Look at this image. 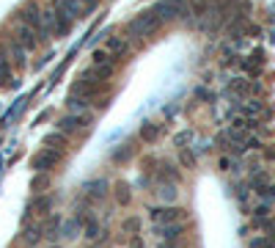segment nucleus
Listing matches in <instances>:
<instances>
[{"label":"nucleus","instance_id":"1a4fd4ad","mask_svg":"<svg viewBox=\"0 0 275 248\" xmlns=\"http://www.w3.org/2000/svg\"><path fill=\"white\" fill-rule=\"evenodd\" d=\"M91 116H63L61 122H58V130L61 132H75L77 127H82V124H88Z\"/></svg>","mask_w":275,"mask_h":248},{"label":"nucleus","instance_id":"412c9836","mask_svg":"<svg viewBox=\"0 0 275 248\" xmlns=\"http://www.w3.org/2000/svg\"><path fill=\"white\" fill-rule=\"evenodd\" d=\"M105 63H113V55L108 50H96L94 53V66H105Z\"/></svg>","mask_w":275,"mask_h":248},{"label":"nucleus","instance_id":"2eb2a0df","mask_svg":"<svg viewBox=\"0 0 275 248\" xmlns=\"http://www.w3.org/2000/svg\"><path fill=\"white\" fill-rule=\"evenodd\" d=\"M0 86H11V63L6 55H0Z\"/></svg>","mask_w":275,"mask_h":248},{"label":"nucleus","instance_id":"7c9ffc66","mask_svg":"<svg viewBox=\"0 0 275 248\" xmlns=\"http://www.w3.org/2000/svg\"><path fill=\"white\" fill-rule=\"evenodd\" d=\"M108 44H110V50H116V53H124V50H127V44H124L121 39H110Z\"/></svg>","mask_w":275,"mask_h":248},{"label":"nucleus","instance_id":"72a5a7b5","mask_svg":"<svg viewBox=\"0 0 275 248\" xmlns=\"http://www.w3.org/2000/svg\"><path fill=\"white\" fill-rule=\"evenodd\" d=\"M80 3H82V6H85V8H91V6H94V3H96V0H80Z\"/></svg>","mask_w":275,"mask_h":248},{"label":"nucleus","instance_id":"a878e982","mask_svg":"<svg viewBox=\"0 0 275 248\" xmlns=\"http://www.w3.org/2000/svg\"><path fill=\"white\" fill-rule=\"evenodd\" d=\"M44 144H47V146H53V144L55 146H66V135H63V132H50Z\"/></svg>","mask_w":275,"mask_h":248},{"label":"nucleus","instance_id":"f8f14e48","mask_svg":"<svg viewBox=\"0 0 275 248\" xmlns=\"http://www.w3.org/2000/svg\"><path fill=\"white\" fill-rule=\"evenodd\" d=\"M55 11H58V8H55ZM69 28H72V20H69V17H63V14L58 11V14H55V36H58V39H61V36H66Z\"/></svg>","mask_w":275,"mask_h":248},{"label":"nucleus","instance_id":"f704fd0d","mask_svg":"<svg viewBox=\"0 0 275 248\" xmlns=\"http://www.w3.org/2000/svg\"><path fill=\"white\" fill-rule=\"evenodd\" d=\"M55 248H58V246H55Z\"/></svg>","mask_w":275,"mask_h":248},{"label":"nucleus","instance_id":"f3484780","mask_svg":"<svg viewBox=\"0 0 275 248\" xmlns=\"http://www.w3.org/2000/svg\"><path fill=\"white\" fill-rule=\"evenodd\" d=\"M63 237H69V240H72V237H77V234H80V220L77 218H72V220H66V223H63Z\"/></svg>","mask_w":275,"mask_h":248},{"label":"nucleus","instance_id":"9b49d317","mask_svg":"<svg viewBox=\"0 0 275 248\" xmlns=\"http://www.w3.org/2000/svg\"><path fill=\"white\" fill-rule=\"evenodd\" d=\"M61 232H63V223H61V218L55 215V218H50L47 223H44V237H61Z\"/></svg>","mask_w":275,"mask_h":248},{"label":"nucleus","instance_id":"9d476101","mask_svg":"<svg viewBox=\"0 0 275 248\" xmlns=\"http://www.w3.org/2000/svg\"><path fill=\"white\" fill-rule=\"evenodd\" d=\"M163 135V127H160V124H143V127H140V138H143L146 144H154V141H157V138Z\"/></svg>","mask_w":275,"mask_h":248},{"label":"nucleus","instance_id":"20e7f679","mask_svg":"<svg viewBox=\"0 0 275 248\" xmlns=\"http://www.w3.org/2000/svg\"><path fill=\"white\" fill-rule=\"evenodd\" d=\"M55 163H58V155L53 149H41L33 155V171H50L55 168Z\"/></svg>","mask_w":275,"mask_h":248},{"label":"nucleus","instance_id":"4be33fe9","mask_svg":"<svg viewBox=\"0 0 275 248\" xmlns=\"http://www.w3.org/2000/svg\"><path fill=\"white\" fill-rule=\"evenodd\" d=\"M96 69V77L99 80H108V77H113V72H116V63H105V66H94Z\"/></svg>","mask_w":275,"mask_h":248},{"label":"nucleus","instance_id":"7ed1b4c3","mask_svg":"<svg viewBox=\"0 0 275 248\" xmlns=\"http://www.w3.org/2000/svg\"><path fill=\"white\" fill-rule=\"evenodd\" d=\"M151 218L157 220V223H176V220L185 218V210H182V207H173V204L157 207V210H151Z\"/></svg>","mask_w":275,"mask_h":248},{"label":"nucleus","instance_id":"c756f323","mask_svg":"<svg viewBox=\"0 0 275 248\" xmlns=\"http://www.w3.org/2000/svg\"><path fill=\"white\" fill-rule=\"evenodd\" d=\"M182 163H185L187 168H192V165H195V155H192V152H182Z\"/></svg>","mask_w":275,"mask_h":248},{"label":"nucleus","instance_id":"0eeeda50","mask_svg":"<svg viewBox=\"0 0 275 248\" xmlns=\"http://www.w3.org/2000/svg\"><path fill=\"white\" fill-rule=\"evenodd\" d=\"M17 36H20V44L25 50H33L36 44H39V39H36V36H39V31H36V28H30V25H20L17 28Z\"/></svg>","mask_w":275,"mask_h":248},{"label":"nucleus","instance_id":"c85d7f7f","mask_svg":"<svg viewBox=\"0 0 275 248\" xmlns=\"http://www.w3.org/2000/svg\"><path fill=\"white\" fill-rule=\"evenodd\" d=\"M261 110H264V108H261V102H259V99H250V102L245 105V113H248V116H259Z\"/></svg>","mask_w":275,"mask_h":248},{"label":"nucleus","instance_id":"bb28decb","mask_svg":"<svg viewBox=\"0 0 275 248\" xmlns=\"http://www.w3.org/2000/svg\"><path fill=\"white\" fill-rule=\"evenodd\" d=\"M85 237H88V240H96V237H99V226H96L94 218L85 220Z\"/></svg>","mask_w":275,"mask_h":248},{"label":"nucleus","instance_id":"b1692460","mask_svg":"<svg viewBox=\"0 0 275 248\" xmlns=\"http://www.w3.org/2000/svg\"><path fill=\"white\" fill-rule=\"evenodd\" d=\"M121 229H124L127 234H135L138 229H140V218H135V215H132V218H127V220L121 223Z\"/></svg>","mask_w":275,"mask_h":248},{"label":"nucleus","instance_id":"2f4dec72","mask_svg":"<svg viewBox=\"0 0 275 248\" xmlns=\"http://www.w3.org/2000/svg\"><path fill=\"white\" fill-rule=\"evenodd\" d=\"M130 248H143V240H140V237H132Z\"/></svg>","mask_w":275,"mask_h":248},{"label":"nucleus","instance_id":"4468645a","mask_svg":"<svg viewBox=\"0 0 275 248\" xmlns=\"http://www.w3.org/2000/svg\"><path fill=\"white\" fill-rule=\"evenodd\" d=\"M182 223H165L163 229H160V237H165V240H176L179 234H182Z\"/></svg>","mask_w":275,"mask_h":248},{"label":"nucleus","instance_id":"39448f33","mask_svg":"<svg viewBox=\"0 0 275 248\" xmlns=\"http://www.w3.org/2000/svg\"><path fill=\"white\" fill-rule=\"evenodd\" d=\"M53 3L63 17H69V20H77V17H82V11H85V6H82L80 0H53Z\"/></svg>","mask_w":275,"mask_h":248},{"label":"nucleus","instance_id":"aec40b11","mask_svg":"<svg viewBox=\"0 0 275 248\" xmlns=\"http://www.w3.org/2000/svg\"><path fill=\"white\" fill-rule=\"evenodd\" d=\"M190 14H195V17H206V14H209V3H206V0H192Z\"/></svg>","mask_w":275,"mask_h":248},{"label":"nucleus","instance_id":"5701e85b","mask_svg":"<svg viewBox=\"0 0 275 248\" xmlns=\"http://www.w3.org/2000/svg\"><path fill=\"white\" fill-rule=\"evenodd\" d=\"M160 196H163V201H176V185H163L160 187Z\"/></svg>","mask_w":275,"mask_h":248},{"label":"nucleus","instance_id":"a211bd4d","mask_svg":"<svg viewBox=\"0 0 275 248\" xmlns=\"http://www.w3.org/2000/svg\"><path fill=\"white\" fill-rule=\"evenodd\" d=\"M41 234H44V229H39V226L28 229V232H25V237H22V243H25V246H36V243L41 240Z\"/></svg>","mask_w":275,"mask_h":248},{"label":"nucleus","instance_id":"423d86ee","mask_svg":"<svg viewBox=\"0 0 275 248\" xmlns=\"http://www.w3.org/2000/svg\"><path fill=\"white\" fill-rule=\"evenodd\" d=\"M82 190H85V196H88L91 201H102L105 196H108V182H105V179H91V182L82 185Z\"/></svg>","mask_w":275,"mask_h":248},{"label":"nucleus","instance_id":"dca6fc26","mask_svg":"<svg viewBox=\"0 0 275 248\" xmlns=\"http://www.w3.org/2000/svg\"><path fill=\"white\" fill-rule=\"evenodd\" d=\"M53 210V196H39V199L33 201V213H50Z\"/></svg>","mask_w":275,"mask_h":248},{"label":"nucleus","instance_id":"473e14b6","mask_svg":"<svg viewBox=\"0 0 275 248\" xmlns=\"http://www.w3.org/2000/svg\"><path fill=\"white\" fill-rule=\"evenodd\" d=\"M185 141H190V132H182V135L176 138V144H185Z\"/></svg>","mask_w":275,"mask_h":248},{"label":"nucleus","instance_id":"f257e3e1","mask_svg":"<svg viewBox=\"0 0 275 248\" xmlns=\"http://www.w3.org/2000/svg\"><path fill=\"white\" fill-rule=\"evenodd\" d=\"M160 25H163V22H160V17L154 14V8H151V11L138 14L135 20L127 25V33H130L132 39H143V36H151V33H154Z\"/></svg>","mask_w":275,"mask_h":248},{"label":"nucleus","instance_id":"393cba45","mask_svg":"<svg viewBox=\"0 0 275 248\" xmlns=\"http://www.w3.org/2000/svg\"><path fill=\"white\" fill-rule=\"evenodd\" d=\"M14 63H17V66H25V47H22L20 41H14Z\"/></svg>","mask_w":275,"mask_h":248},{"label":"nucleus","instance_id":"cd10ccee","mask_svg":"<svg viewBox=\"0 0 275 248\" xmlns=\"http://www.w3.org/2000/svg\"><path fill=\"white\" fill-rule=\"evenodd\" d=\"M69 108L72 110H85L88 108V99H82V96H69Z\"/></svg>","mask_w":275,"mask_h":248},{"label":"nucleus","instance_id":"6ab92c4d","mask_svg":"<svg viewBox=\"0 0 275 248\" xmlns=\"http://www.w3.org/2000/svg\"><path fill=\"white\" fill-rule=\"evenodd\" d=\"M116 199H118V204H130V199H132L130 185H121V182H118L116 185Z\"/></svg>","mask_w":275,"mask_h":248},{"label":"nucleus","instance_id":"f03ea898","mask_svg":"<svg viewBox=\"0 0 275 248\" xmlns=\"http://www.w3.org/2000/svg\"><path fill=\"white\" fill-rule=\"evenodd\" d=\"M154 14L160 17V22H173L179 17L185 20V17H190V6L185 0H163V3L154 6Z\"/></svg>","mask_w":275,"mask_h":248},{"label":"nucleus","instance_id":"ddd939ff","mask_svg":"<svg viewBox=\"0 0 275 248\" xmlns=\"http://www.w3.org/2000/svg\"><path fill=\"white\" fill-rule=\"evenodd\" d=\"M50 187V177H47V171H39L33 177V182H30V190L33 193H44Z\"/></svg>","mask_w":275,"mask_h":248},{"label":"nucleus","instance_id":"6e6552de","mask_svg":"<svg viewBox=\"0 0 275 248\" xmlns=\"http://www.w3.org/2000/svg\"><path fill=\"white\" fill-rule=\"evenodd\" d=\"M20 20H22V25H30V28H36V31H41V11L36 6H25V8H22Z\"/></svg>","mask_w":275,"mask_h":248}]
</instances>
